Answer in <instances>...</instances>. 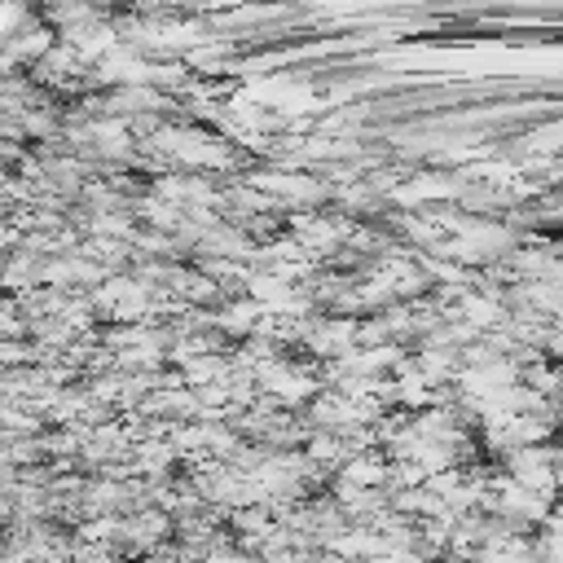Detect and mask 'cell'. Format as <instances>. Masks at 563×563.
I'll return each instance as SVG.
<instances>
[]
</instances>
